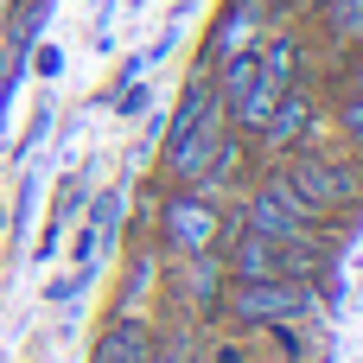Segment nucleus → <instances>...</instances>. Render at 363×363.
<instances>
[{"label": "nucleus", "instance_id": "1", "mask_svg": "<svg viewBox=\"0 0 363 363\" xmlns=\"http://www.w3.org/2000/svg\"><path fill=\"white\" fill-rule=\"evenodd\" d=\"M281 166V179H287V191L313 211V223H325V230H338L345 242L363 230V160L357 153H345L338 140L325 147H300V153H287V160H274Z\"/></svg>", "mask_w": 363, "mask_h": 363}, {"label": "nucleus", "instance_id": "2", "mask_svg": "<svg viewBox=\"0 0 363 363\" xmlns=\"http://www.w3.org/2000/svg\"><path fill=\"white\" fill-rule=\"evenodd\" d=\"M230 230H236V204H223V198H211L198 185H153V198H147V242L166 262L211 255V249L230 242Z\"/></svg>", "mask_w": 363, "mask_h": 363}, {"label": "nucleus", "instance_id": "3", "mask_svg": "<svg viewBox=\"0 0 363 363\" xmlns=\"http://www.w3.org/2000/svg\"><path fill=\"white\" fill-rule=\"evenodd\" d=\"M230 204H236V223H242V230H255V236H268V242H281V249H345V236L325 230V223H313V211L287 191L281 166H255L249 185H242Z\"/></svg>", "mask_w": 363, "mask_h": 363}, {"label": "nucleus", "instance_id": "4", "mask_svg": "<svg viewBox=\"0 0 363 363\" xmlns=\"http://www.w3.org/2000/svg\"><path fill=\"white\" fill-rule=\"evenodd\" d=\"M294 319H325L319 313V287L313 281H230L223 287V306H217V325L230 332H268V325H294Z\"/></svg>", "mask_w": 363, "mask_h": 363}, {"label": "nucleus", "instance_id": "5", "mask_svg": "<svg viewBox=\"0 0 363 363\" xmlns=\"http://www.w3.org/2000/svg\"><path fill=\"white\" fill-rule=\"evenodd\" d=\"M223 255H179L160 268V300H153V319H185V325H217V306H223Z\"/></svg>", "mask_w": 363, "mask_h": 363}, {"label": "nucleus", "instance_id": "6", "mask_svg": "<svg viewBox=\"0 0 363 363\" xmlns=\"http://www.w3.org/2000/svg\"><path fill=\"white\" fill-rule=\"evenodd\" d=\"M319 140H325V96L313 89V77H300L274 96V108H268V121L249 147H255L262 166H274V160H287L300 147H319Z\"/></svg>", "mask_w": 363, "mask_h": 363}, {"label": "nucleus", "instance_id": "7", "mask_svg": "<svg viewBox=\"0 0 363 363\" xmlns=\"http://www.w3.org/2000/svg\"><path fill=\"white\" fill-rule=\"evenodd\" d=\"M230 115L223 108H211L191 134H179V140H166V147H153V185H198L211 166H217V153L230 147Z\"/></svg>", "mask_w": 363, "mask_h": 363}, {"label": "nucleus", "instance_id": "8", "mask_svg": "<svg viewBox=\"0 0 363 363\" xmlns=\"http://www.w3.org/2000/svg\"><path fill=\"white\" fill-rule=\"evenodd\" d=\"M160 345V319L153 313H102V325L89 332L83 363H147Z\"/></svg>", "mask_w": 363, "mask_h": 363}, {"label": "nucleus", "instance_id": "9", "mask_svg": "<svg viewBox=\"0 0 363 363\" xmlns=\"http://www.w3.org/2000/svg\"><path fill=\"white\" fill-rule=\"evenodd\" d=\"M268 26H274V19H268V6H262V0H223V6L211 13V26H204V38H198V51H191V57L217 64V57H230V51H249Z\"/></svg>", "mask_w": 363, "mask_h": 363}, {"label": "nucleus", "instance_id": "10", "mask_svg": "<svg viewBox=\"0 0 363 363\" xmlns=\"http://www.w3.org/2000/svg\"><path fill=\"white\" fill-rule=\"evenodd\" d=\"M160 268H166V255H160L147 236H128L121 281H115V300H108V313H153V300H160Z\"/></svg>", "mask_w": 363, "mask_h": 363}, {"label": "nucleus", "instance_id": "11", "mask_svg": "<svg viewBox=\"0 0 363 363\" xmlns=\"http://www.w3.org/2000/svg\"><path fill=\"white\" fill-rule=\"evenodd\" d=\"M217 255H223V274H230V281H281V274H294V255H287L281 242L242 230V223L230 230V242H223Z\"/></svg>", "mask_w": 363, "mask_h": 363}, {"label": "nucleus", "instance_id": "12", "mask_svg": "<svg viewBox=\"0 0 363 363\" xmlns=\"http://www.w3.org/2000/svg\"><path fill=\"white\" fill-rule=\"evenodd\" d=\"M306 26H319L332 45H363V0H325Z\"/></svg>", "mask_w": 363, "mask_h": 363}, {"label": "nucleus", "instance_id": "13", "mask_svg": "<svg viewBox=\"0 0 363 363\" xmlns=\"http://www.w3.org/2000/svg\"><path fill=\"white\" fill-rule=\"evenodd\" d=\"M51 121H57V102H51V96H38V102H32V115H26V128H19V140H13V160H32V153L45 147Z\"/></svg>", "mask_w": 363, "mask_h": 363}, {"label": "nucleus", "instance_id": "14", "mask_svg": "<svg viewBox=\"0 0 363 363\" xmlns=\"http://www.w3.org/2000/svg\"><path fill=\"white\" fill-rule=\"evenodd\" d=\"M153 96H160V83H147V77H134V83H121V89L108 96V108H115L121 121H140V115L153 108Z\"/></svg>", "mask_w": 363, "mask_h": 363}, {"label": "nucleus", "instance_id": "15", "mask_svg": "<svg viewBox=\"0 0 363 363\" xmlns=\"http://www.w3.org/2000/svg\"><path fill=\"white\" fill-rule=\"evenodd\" d=\"M89 287H96V281H89V274H77V268H70V274H51V281H45V306H77Z\"/></svg>", "mask_w": 363, "mask_h": 363}, {"label": "nucleus", "instance_id": "16", "mask_svg": "<svg viewBox=\"0 0 363 363\" xmlns=\"http://www.w3.org/2000/svg\"><path fill=\"white\" fill-rule=\"evenodd\" d=\"M26 70H32V77H45V83H51V77H57V70H64V45H51V38H38V45H32V51H26Z\"/></svg>", "mask_w": 363, "mask_h": 363}, {"label": "nucleus", "instance_id": "17", "mask_svg": "<svg viewBox=\"0 0 363 363\" xmlns=\"http://www.w3.org/2000/svg\"><path fill=\"white\" fill-rule=\"evenodd\" d=\"M319 6H325V0H300V26H306V19H313Z\"/></svg>", "mask_w": 363, "mask_h": 363}, {"label": "nucleus", "instance_id": "18", "mask_svg": "<svg viewBox=\"0 0 363 363\" xmlns=\"http://www.w3.org/2000/svg\"><path fill=\"white\" fill-rule=\"evenodd\" d=\"M13 13H19V0H0V26H6V19H13Z\"/></svg>", "mask_w": 363, "mask_h": 363}, {"label": "nucleus", "instance_id": "19", "mask_svg": "<svg viewBox=\"0 0 363 363\" xmlns=\"http://www.w3.org/2000/svg\"><path fill=\"white\" fill-rule=\"evenodd\" d=\"M128 6H147V0H128Z\"/></svg>", "mask_w": 363, "mask_h": 363}]
</instances>
